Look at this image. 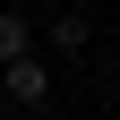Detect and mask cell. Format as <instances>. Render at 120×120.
<instances>
[{"label": "cell", "mask_w": 120, "mask_h": 120, "mask_svg": "<svg viewBox=\"0 0 120 120\" xmlns=\"http://www.w3.org/2000/svg\"><path fill=\"white\" fill-rule=\"evenodd\" d=\"M0 94L17 103V112H43V103H52V69H43L34 52L26 60H0Z\"/></svg>", "instance_id": "cell-1"}, {"label": "cell", "mask_w": 120, "mask_h": 120, "mask_svg": "<svg viewBox=\"0 0 120 120\" xmlns=\"http://www.w3.org/2000/svg\"><path fill=\"white\" fill-rule=\"evenodd\" d=\"M26 52H34V26L17 9H0V60H26Z\"/></svg>", "instance_id": "cell-2"}, {"label": "cell", "mask_w": 120, "mask_h": 120, "mask_svg": "<svg viewBox=\"0 0 120 120\" xmlns=\"http://www.w3.org/2000/svg\"><path fill=\"white\" fill-rule=\"evenodd\" d=\"M52 43H60V52H77V43H86V17H77V9H60V17H52Z\"/></svg>", "instance_id": "cell-3"}]
</instances>
